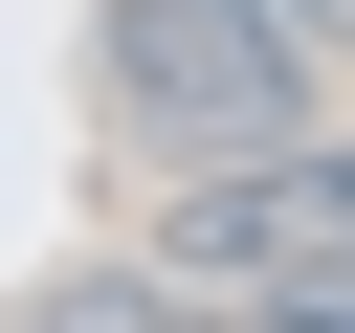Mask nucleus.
<instances>
[{
    "label": "nucleus",
    "mask_w": 355,
    "mask_h": 333,
    "mask_svg": "<svg viewBox=\"0 0 355 333\" xmlns=\"http://www.w3.org/2000/svg\"><path fill=\"white\" fill-rule=\"evenodd\" d=\"M288 22H311V44H333V67H355V0H288Z\"/></svg>",
    "instance_id": "20e7f679"
},
{
    "label": "nucleus",
    "mask_w": 355,
    "mask_h": 333,
    "mask_svg": "<svg viewBox=\"0 0 355 333\" xmlns=\"http://www.w3.org/2000/svg\"><path fill=\"white\" fill-rule=\"evenodd\" d=\"M311 89H333V44H311L288 0H111V111H133L178 178L288 155V133H311Z\"/></svg>",
    "instance_id": "f257e3e1"
},
{
    "label": "nucleus",
    "mask_w": 355,
    "mask_h": 333,
    "mask_svg": "<svg viewBox=\"0 0 355 333\" xmlns=\"http://www.w3.org/2000/svg\"><path fill=\"white\" fill-rule=\"evenodd\" d=\"M155 266L288 311V333H355V133H288V155H222L155 200Z\"/></svg>",
    "instance_id": "f03ea898"
},
{
    "label": "nucleus",
    "mask_w": 355,
    "mask_h": 333,
    "mask_svg": "<svg viewBox=\"0 0 355 333\" xmlns=\"http://www.w3.org/2000/svg\"><path fill=\"white\" fill-rule=\"evenodd\" d=\"M0 333H288V311H244V289H200V266H89V289H22Z\"/></svg>",
    "instance_id": "7ed1b4c3"
}]
</instances>
